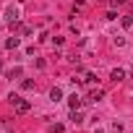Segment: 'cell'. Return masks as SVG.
<instances>
[{
	"label": "cell",
	"mask_w": 133,
	"mask_h": 133,
	"mask_svg": "<svg viewBox=\"0 0 133 133\" xmlns=\"http://www.w3.org/2000/svg\"><path fill=\"white\" fill-rule=\"evenodd\" d=\"M8 102H11V104H13V110H16V112H18V115H26V112H29V110H31V104H29V102H26V99H21V97H18V94H11V97H8Z\"/></svg>",
	"instance_id": "cell-1"
},
{
	"label": "cell",
	"mask_w": 133,
	"mask_h": 133,
	"mask_svg": "<svg viewBox=\"0 0 133 133\" xmlns=\"http://www.w3.org/2000/svg\"><path fill=\"white\" fill-rule=\"evenodd\" d=\"M16 21H18V8H13V5H11V8L5 11V24H8V26H13Z\"/></svg>",
	"instance_id": "cell-2"
},
{
	"label": "cell",
	"mask_w": 133,
	"mask_h": 133,
	"mask_svg": "<svg viewBox=\"0 0 133 133\" xmlns=\"http://www.w3.org/2000/svg\"><path fill=\"white\" fill-rule=\"evenodd\" d=\"M81 104H84V99H81L78 94H71V97H68V107H71V110H81Z\"/></svg>",
	"instance_id": "cell-3"
},
{
	"label": "cell",
	"mask_w": 133,
	"mask_h": 133,
	"mask_svg": "<svg viewBox=\"0 0 133 133\" xmlns=\"http://www.w3.org/2000/svg\"><path fill=\"white\" fill-rule=\"evenodd\" d=\"M102 97H104V91H102V89H91V91H89V97H86L84 102H99Z\"/></svg>",
	"instance_id": "cell-4"
},
{
	"label": "cell",
	"mask_w": 133,
	"mask_h": 133,
	"mask_svg": "<svg viewBox=\"0 0 133 133\" xmlns=\"http://www.w3.org/2000/svg\"><path fill=\"white\" fill-rule=\"evenodd\" d=\"M50 99H52V102H60V99H63V89H60V86H52V89H50Z\"/></svg>",
	"instance_id": "cell-5"
},
{
	"label": "cell",
	"mask_w": 133,
	"mask_h": 133,
	"mask_svg": "<svg viewBox=\"0 0 133 133\" xmlns=\"http://www.w3.org/2000/svg\"><path fill=\"white\" fill-rule=\"evenodd\" d=\"M18 44H21V39H18V37H16V34H13V37H11V39H5V50H16V47H18Z\"/></svg>",
	"instance_id": "cell-6"
},
{
	"label": "cell",
	"mask_w": 133,
	"mask_h": 133,
	"mask_svg": "<svg viewBox=\"0 0 133 133\" xmlns=\"http://www.w3.org/2000/svg\"><path fill=\"white\" fill-rule=\"evenodd\" d=\"M110 78H112V81L117 84V81H123V78H125V71H123V68H115V71L110 73Z\"/></svg>",
	"instance_id": "cell-7"
},
{
	"label": "cell",
	"mask_w": 133,
	"mask_h": 133,
	"mask_svg": "<svg viewBox=\"0 0 133 133\" xmlns=\"http://www.w3.org/2000/svg\"><path fill=\"white\" fill-rule=\"evenodd\" d=\"M120 24H123V29H130V26H133V16H123Z\"/></svg>",
	"instance_id": "cell-8"
},
{
	"label": "cell",
	"mask_w": 133,
	"mask_h": 133,
	"mask_svg": "<svg viewBox=\"0 0 133 133\" xmlns=\"http://www.w3.org/2000/svg\"><path fill=\"white\" fill-rule=\"evenodd\" d=\"M21 89H24V91H31V89H34V81H31V78H24V81H21Z\"/></svg>",
	"instance_id": "cell-9"
},
{
	"label": "cell",
	"mask_w": 133,
	"mask_h": 133,
	"mask_svg": "<svg viewBox=\"0 0 133 133\" xmlns=\"http://www.w3.org/2000/svg\"><path fill=\"white\" fill-rule=\"evenodd\" d=\"M81 120H84V115L78 110H71V123H81Z\"/></svg>",
	"instance_id": "cell-10"
},
{
	"label": "cell",
	"mask_w": 133,
	"mask_h": 133,
	"mask_svg": "<svg viewBox=\"0 0 133 133\" xmlns=\"http://www.w3.org/2000/svg\"><path fill=\"white\" fill-rule=\"evenodd\" d=\"M50 133H63V125H60V123H55V125H50Z\"/></svg>",
	"instance_id": "cell-11"
},
{
	"label": "cell",
	"mask_w": 133,
	"mask_h": 133,
	"mask_svg": "<svg viewBox=\"0 0 133 133\" xmlns=\"http://www.w3.org/2000/svg\"><path fill=\"white\" fill-rule=\"evenodd\" d=\"M84 81H86V84H94V81H97V76H94V73H86V76H84Z\"/></svg>",
	"instance_id": "cell-12"
},
{
	"label": "cell",
	"mask_w": 133,
	"mask_h": 133,
	"mask_svg": "<svg viewBox=\"0 0 133 133\" xmlns=\"http://www.w3.org/2000/svg\"><path fill=\"white\" fill-rule=\"evenodd\" d=\"M110 3H112V5H123V3H125V0H110Z\"/></svg>",
	"instance_id": "cell-13"
}]
</instances>
